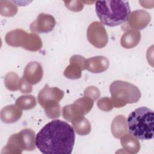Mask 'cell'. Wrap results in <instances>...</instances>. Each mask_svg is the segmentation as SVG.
I'll list each match as a JSON object with an SVG mask.
<instances>
[{
	"instance_id": "30bf717a",
	"label": "cell",
	"mask_w": 154,
	"mask_h": 154,
	"mask_svg": "<svg viewBox=\"0 0 154 154\" xmlns=\"http://www.w3.org/2000/svg\"><path fill=\"white\" fill-rule=\"evenodd\" d=\"M31 38V33L22 29H16L8 32L5 37L7 44L13 47H22L28 50Z\"/></svg>"
},
{
	"instance_id": "3957f363",
	"label": "cell",
	"mask_w": 154,
	"mask_h": 154,
	"mask_svg": "<svg viewBox=\"0 0 154 154\" xmlns=\"http://www.w3.org/2000/svg\"><path fill=\"white\" fill-rule=\"evenodd\" d=\"M154 114L152 109L142 106L131 112L127 119L129 133L140 140H151L154 135Z\"/></svg>"
},
{
	"instance_id": "7402d4cb",
	"label": "cell",
	"mask_w": 154,
	"mask_h": 154,
	"mask_svg": "<svg viewBox=\"0 0 154 154\" xmlns=\"http://www.w3.org/2000/svg\"><path fill=\"white\" fill-rule=\"evenodd\" d=\"M20 79L17 73L13 72H8L4 77L5 86L10 91H17L19 90Z\"/></svg>"
},
{
	"instance_id": "7c38bea8",
	"label": "cell",
	"mask_w": 154,
	"mask_h": 154,
	"mask_svg": "<svg viewBox=\"0 0 154 154\" xmlns=\"http://www.w3.org/2000/svg\"><path fill=\"white\" fill-rule=\"evenodd\" d=\"M151 20L150 14L144 10H137L131 12L128 21L129 26L137 30L146 28Z\"/></svg>"
},
{
	"instance_id": "2e32d148",
	"label": "cell",
	"mask_w": 154,
	"mask_h": 154,
	"mask_svg": "<svg viewBox=\"0 0 154 154\" xmlns=\"http://www.w3.org/2000/svg\"><path fill=\"white\" fill-rule=\"evenodd\" d=\"M140 39L141 33L138 30L128 28L122 35L120 39V44L125 49H131L139 43Z\"/></svg>"
},
{
	"instance_id": "8992f818",
	"label": "cell",
	"mask_w": 154,
	"mask_h": 154,
	"mask_svg": "<svg viewBox=\"0 0 154 154\" xmlns=\"http://www.w3.org/2000/svg\"><path fill=\"white\" fill-rule=\"evenodd\" d=\"M35 134L31 129H22L11 135L1 153H22L23 150L32 151L35 149Z\"/></svg>"
},
{
	"instance_id": "4fadbf2b",
	"label": "cell",
	"mask_w": 154,
	"mask_h": 154,
	"mask_svg": "<svg viewBox=\"0 0 154 154\" xmlns=\"http://www.w3.org/2000/svg\"><path fill=\"white\" fill-rule=\"evenodd\" d=\"M43 70L41 64L36 61L29 63L25 67L23 78L30 84L38 83L42 79Z\"/></svg>"
},
{
	"instance_id": "6da1fadb",
	"label": "cell",
	"mask_w": 154,
	"mask_h": 154,
	"mask_svg": "<svg viewBox=\"0 0 154 154\" xmlns=\"http://www.w3.org/2000/svg\"><path fill=\"white\" fill-rule=\"evenodd\" d=\"M75 140L73 128L61 120L46 124L37 133L35 145L45 154H70Z\"/></svg>"
},
{
	"instance_id": "7a4b0ae2",
	"label": "cell",
	"mask_w": 154,
	"mask_h": 154,
	"mask_svg": "<svg viewBox=\"0 0 154 154\" xmlns=\"http://www.w3.org/2000/svg\"><path fill=\"white\" fill-rule=\"evenodd\" d=\"M95 9L100 23L109 27L125 23L131 13L128 1H97Z\"/></svg>"
},
{
	"instance_id": "e0dca14e",
	"label": "cell",
	"mask_w": 154,
	"mask_h": 154,
	"mask_svg": "<svg viewBox=\"0 0 154 154\" xmlns=\"http://www.w3.org/2000/svg\"><path fill=\"white\" fill-rule=\"evenodd\" d=\"M111 132L117 138H120L128 132L126 118L123 115H118L115 117L111 126Z\"/></svg>"
},
{
	"instance_id": "5bb4252c",
	"label": "cell",
	"mask_w": 154,
	"mask_h": 154,
	"mask_svg": "<svg viewBox=\"0 0 154 154\" xmlns=\"http://www.w3.org/2000/svg\"><path fill=\"white\" fill-rule=\"evenodd\" d=\"M109 62L104 56H96L85 60V69L93 73H99L106 70Z\"/></svg>"
},
{
	"instance_id": "484cf974",
	"label": "cell",
	"mask_w": 154,
	"mask_h": 154,
	"mask_svg": "<svg viewBox=\"0 0 154 154\" xmlns=\"http://www.w3.org/2000/svg\"><path fill=\"white\" fill-rule=\"evenodd\" d=\"M19 90L22 93H30L32 90V85L28 82L23 77L20 78L19 85Z\"/></svg>"
},
{
	"instance_id": "9a60e30c",
	"label": "cell",
	"mask_w": 154,
	"mask_h": 154,
	"mask_svg": "<svg viewBox=\"0 0 154 154\" xmlns=\"http://www.w3.org/2000/svg\"><path fill=\"white\" fill-rule=\"evenodd\" d=\"M22 115V109L16 105H10L1 111V119L5 123H13L18 121Z\"/></svg>"
},
{
	"instance_id": "ac0fdd59",
	"label": "cell",
	"mask_w": 154,
	"mask_h": 154,
	"mask_svg": "<svg viewBox=\"0 0 154 154\" xmlns=\"http://www.w3.org/2000/svg\"><path fill=\"white\" fill-rule=\"evenodd\" d=\"M120 143L123 149L128 153L134 154L140 149V144L137 138L131 134H126L120 138Z\"/></svg>"
},
{
	"instance_id": "52a82bcc",
	"label": "cell",
	"mask_w": 154,
	"mask_h": 154,
	"mask_svg": "<svg viewBox=\"0 0 154 154\" xmlns=\"http://www.w3.org/2000/svg\"><path fill=\"white\" fill-rule=\"evenodd\" d=\"M94 100L86 96L79 98L72 104L66 105L63 108V117L66 120L72 122L84 117L92 109Z\"/></svg>"
},
{
	"instance_id": "277c9868",
	"label": "cell",
	"mask_w": 154,
	"mask_h": 154,
	"mask_svg": "<svg viewBox=\"0 0 154 154\" xmlns=\"http://www.w3.org/2000/svg\"><path fill=\"white\" fill-rule=\"evenodd\" d=\"M109 91L113 106L116 108L136 103L141 96L140 90L136 85L121 80L112 82L109 86Z\"/></svg>"
},
{
	"instance_id": "ffe728a7",
	"label": "cell",
	"mask_w": 154,
	"mask_h": 154,
	"mask_svg": "<svg viewBox=\"0 0 154 154\" xmlns=\"http://www.w3.org/2000/svg\"><path fill=\"white\" fill-rule=\"evenodd\" d=\"M16 105L21 109L29 110L36 106L37 101L32 95H23L16 99Z\"/></svg>"
},
{
	"instance_id": "5b68a950",
	"label": "cell",
	"mask_w": 154,
	"mask_h": 154,
	"mask_svg": "<svg viewBox=\"0 0 154 154\" xmlns=\"http://www.w3.org/2000/svg\"><path fill=\"white\" fill-rule=\"evenodd\" d=\"M63 97V90L57 87H50L46 84L39 91L37 99L42 108L45 109L47 117L54 119L61 116V106L59 102Z\"/></svg>"
},
{
	"instance_id": "44dd1931",
	"label": "cell",
	"mask_w": 154,
	"mask_h": 154,
	"mask_svg": "<svg viewBox=\"0 0 154 154\" xmlns=\"http://www.w3.org/2000/svg\"><path fill=\"white\" fill-rule=\"evenodd\" d=\"M17 7L14 1H0V13L5 17L14 16L17 12Z\"/></svg>"
},
{
	"instance_id": "cb8c5ba5",
	"label": "cell",
	"mask_w": 154,
	"mask_h": 154,
	"mask_svg": "<svg viewBox=\"0 0 154 154\" xmlns=\"http://www.w3.org/2000/svg\"><path fill=\"white\" fill-rule=\"evenodd\" d=\"M84 95V96L88 97L94 101H95L100 97V93L97 87L94 86H90L85 89Z\"/></svg>"
},
{
	"instance_id": "9c48e42d",
	"label": "cell",
	"mask_w": 154,
	"mask_h": 154,
	"mask_svg": "<svg viewBox=\"0 0 154 154\" xmlns=\"http://www.w3.org/2000/svg\"><path fill=\"white\" fill-rule=\"evenodd\" d=\"M55 24L54 17L49 14L42 13L31 23L29 28L33 33H47L53 30Z\"/></svg>"
},
{
	"instance_id": "ba28073f",
	"label": "cell",
	"mask_w": 154,
	"mask_h": 154,
	"mask_svg": "<svg viewBox=\"0 0 154 154\" xmlns=\"http://www.w3.org/2000/svg\"><path fill=\"white\" fill-rule=\"evenodd\" d=\"M88 41L96 48H103L108 43V35L103 25L100 22L91 23L87 31Z\"/></svg>"
},
{
	"instance_id": "d4e9b609",
	"label": "cell",
	"mask_w": 154,
	"mask_h": 154,
	"mask_svg": "<svg viewBox=\"0 0 154 154\" xmlns=\"http://www.w3.org/2000/svg\"><path fill=\"white\" fill-rule=\"evenodd\" d=\"M66 7L70 11H80L84 8V4L81 1H64Z\"/></svg>"
},
{
	"instance_id": "d6986e66",
	"label": "cell",
	"mask_w": 154,
	"mask_h": 154,
	"mask_svg": "<svg viewBox=\"0 0 154 154\" xmlns=\"http://www.w3.org/2000/svg\"><path fill=\"white\" fill-rule=\"evenodd\" d=\"M71 123L74 131L79 135H87L91 131V124L85 117L76 120Z\"/></svg>"
},
{
	"instance_id": "8fae6325",
	"label": "cell",
	"mask_w": 154,
	"mask_h": 154,
	"mask_svg": "<svg viewBox=\"0 0 154 154\" xmlns=\"http://www.w3.org/2000/svg\"><path fill=\"white\" fill-rule=\"evenodd\" d=\"M70 64L64 71V75L70 79H76L81 77L82 71L85 70V59L79 55H74L70 58Z\"/></svg>"
},
{
	"instance_id": "603a6c76",
	"label": "cell",
	"mask_w": 154,
	"mask_h": 154,
	"mask_svg": "<svg viewBox=\"0 0 154 154\" xmlns=\"http://www.w3.org/2000/svg\"><path fill=\"white\" fill-rule=\"evenodd\" d=\"M98 108L103 111H109L114 108L111 99L108 97L100 98L97 102Z\"/></svg>"
}]
</instances>
